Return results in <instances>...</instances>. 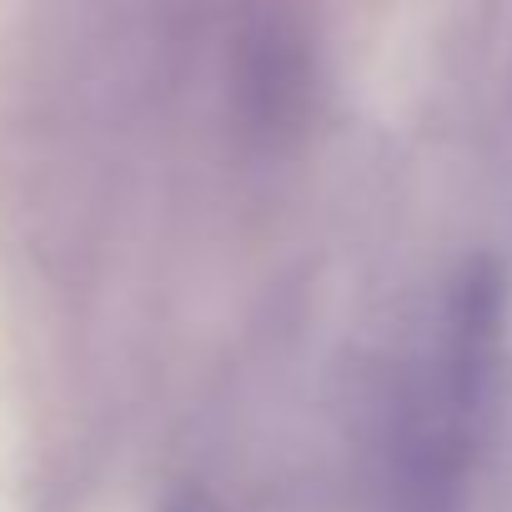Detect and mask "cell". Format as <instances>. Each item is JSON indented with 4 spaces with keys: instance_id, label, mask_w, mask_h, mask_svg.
<instances>
[{
    "instance_id": "1",
    "label": "cell",
    "mask_w": 512,
    "mask_h": 512,
    "mask_svg": "<svg viewBox=\"0 0 512 512\" xmlns=\"http://www.w3.org/2000/svg\"><path fill=\"white\" fill-rule=\"evenodd\" d=\"M166 512H226L211 492H201V487H181L171 502H166Z\"/></svg>"
}]
</instances>
